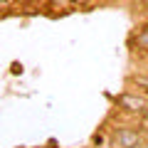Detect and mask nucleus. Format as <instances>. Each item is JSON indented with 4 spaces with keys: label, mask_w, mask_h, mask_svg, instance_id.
Instances as JSON below:
<instances>
[{
    "label": "nucleus",
    "mask_w": 148,
    "mask_h": 148,
    "mask_svg": "<svg viewBox=\"0 0 148 148\" xmlns=\"http://www.w3.org/2000/svg\"><path fill=\"white\" fill-rule=\"evenodd\" d=\"M119 106H121V111H126V114H146V109H148V96H143V94H123L121 99H119Z\"/></svg>",
    "instance_id": "obj_1"
},
{
    "label": "nucleus",
    "mask_w": 148,
    "mask_h": 148,
    "mask_svg": "<svg viewBox=\"0 0 148 148\" xmlns=\"http://www.w3.org/2000/svg\"><path fill=\"white\" fill-rule=\"evenodd\" d=\"M138 143H141V133L136 128H119V133H116L119 148H136Z\"/></svg>",
    "instance_id": "obj_2"
},
{
    "label": "nucleus",
    "mask_w": 148,
    "mask_h": 148,
    "mask_svg": "<svg viewBox=\"0 0 148 148\" xmlns=\"http://www.w3.org/2000/svg\"><path fill=\"white\" fill-rule=\"evenodd\" d=\"M133 45H136L138 49H143V52H148V25H146V27H143V30H141V32L136 35Z\"/></svg>",
    "instance_id": "obj_3"
},
{
    "label": "nucleus",
    "mask_w": 148,
    "mask_h": 148,
    "mask_svg": "<svg viewBox=\"0 0 148 148\" xmlns=\"http://www.w3.org/2000/svg\"><path fill=\"white\" fill-rule=\"evenodd\" d=\"M49 5H52L54 10H67V8H72L74 3L72 0H49Z\"/></svg>",
    "instance_id": "obj_4"
},
{
    "label": "nucleus",
    "mask_w": 148,
    "mask_h": 148,
    "mask_svg": "<svg viewBox=\"0 0 148 148\" xmlns=\"http://www.w3.org/2000/svg\"><path fill=\"white\" fill-rule=\"evenodd\" d=\"M12 3H17V0H0V8H8V5H12Z\"/></svg>",
    "instance_id": "obj_5"
},
{
    "label": "nucleus",
    "mask_w": 148,
    "mask_h": 148,
    "mask_svg": "<svg viewBox=\"0 0 148 148\" xmlns=\"http://www.w3.org/2000/svg\"><path fill=\"white\" fill-rule=\"evenodd\" d=\"M74 5H86V0H72Z\"/></svg>",
    "instance_id": "obj_6"
},
{
    "label": "nucleus",
    "mask_w": 148,
    "mask_h": 148,
    "mask_svg": "<svg viewBox=\"0 0 148 148\" xmlns=\"http://www.w3.org/2000/svg\"><path fill=\"white\" fill-rule=\"evenodd\" d=\"M143 123H148V109H146V114H143Z\"/></svg>",
    "instance_id": "obj_7"
},
{
    "label": "nucleus",
    "mask_w": 148,
    "mask_h": 148,
    "mask_svg": "<svg viewBox=\"0 0 148 148\" xmlns=\"http://www.w3.org/2000/svg\"><path fill=\"white\" fill-rule=\"evenodd\" d=\"M136 148H148V146H143V143H138V146H136Z\"/></svg>",
    "instance_id": "obj_8"
}]
</instances>
